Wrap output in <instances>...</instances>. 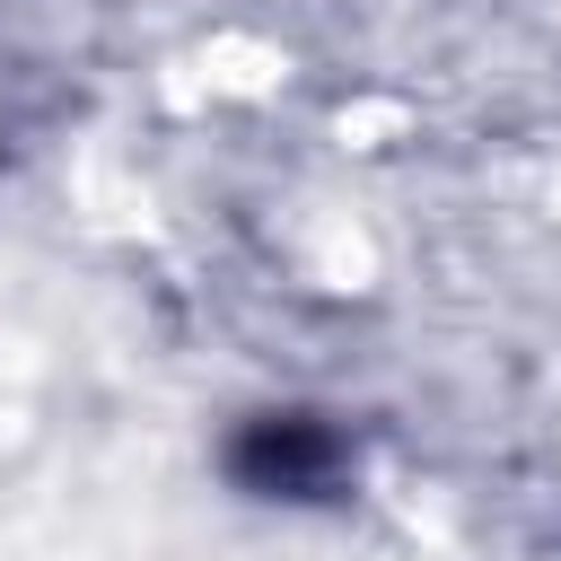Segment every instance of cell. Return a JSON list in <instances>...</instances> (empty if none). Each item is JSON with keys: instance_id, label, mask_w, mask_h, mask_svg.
I'll return each mask as SVG.
<instances>
[{"instance_id": "cell-1", "label": "cell", "mask_w": 561, "mask_h": 561, "mask_svg": "<svg viewBox=\"0 0 561 561\" xmlns=\"http://www.w3.org/2000/svg\"><path fill=\"white\" fill-rule=\"evenodd\" d=\"M228 473L254 500H333L351 482V438L333 421H316V412H263L228 447Z\"/></svg>"}]
</instances>
